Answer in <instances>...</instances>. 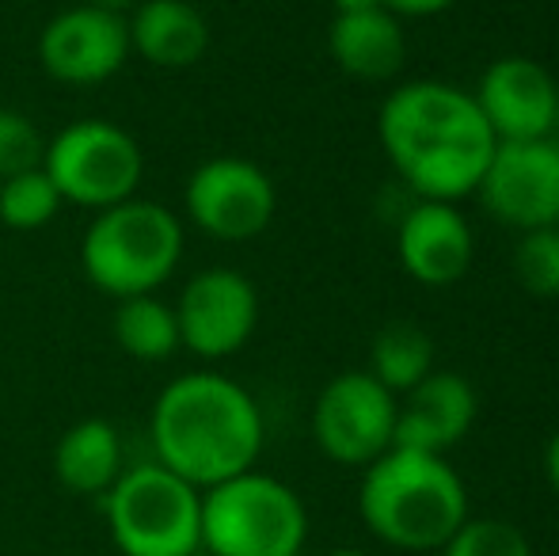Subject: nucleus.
I'll use <instances>...</instances> for the list:
<instances>
[{"label": "nucleus", "instance_id": "f257e3e1", "mask_svg": "<svg viewBox=\"0 0 559 556\" xmlns=\"http://www.w3.org/2000/svg\"><path fill=\"white\" fill-rule=\"evenodd\" d=\"M377 134L396 176L430 202H461L476 194L499 145L476 96L445 81L392 88L377 115Z\"/></svg>", "mask_w": 559, "mask_h": 556}, {"label": "nucleus", "instance_id": "f03ea898", "mask_svg": "<svg viewBox=\"0 0 559 556\" xmlns=\"http://www.w3.org/2000/svg\"><path fill=\"white\" fill-rule=\"evenodd\" d=\"M148 438L164 469L206 492L255 469L263 412L240 381L217 370H191L156 393Z\"/></svg>", "mask_w": 559, "mask_h": 556}, {"label": "nucleus", "instance_id": "7ed1b4c3", "mask_svg": "<svg viewBox=\"0 0 559 556\" xmlns=\"http://www.w3.org/2000/svg\"><path fill=\"white\" fill-rule=\"evenodd\" d=\"M358 511L377 542L404 553H435L468 519V492L445 458L392 446L366 465Z\"/></svg>", "mask_w": 559, "mask_h": 556}, {"label": "nucleus", "instance_id": "20e7f679", "mask_svg": "<svg viewBox=\"0 0 559 556\" xmlns=\"http://www.w3.org/2000/svg\"><path fill=\"white\" fill-rule=\"evenodd\" d=\"M183 245V222L176 210L133 194L88 222L81 240V271L115 301L156 294L179 271Z\"/></svg>", "mask_w": 559, "mask_h": 556}, {"label": "nucleus", "instance_id": "39448f33", "mask_svg": "<svg viewBox=\"0 0 559 556\" xmlns=\"http://www.w3.org/2000/svg\"><path fill=\"white\" fill-rule=\"evenodd\" d=\"M309 511L278 476L248 473L202 492V549L214 556H301Z\"/></svg>", "mask_w": 559, "mask_h": 556}, {"label": "nucleus", "instance_id": "423d86ee", "mask_svg": "<svg viewBox=\"0 0 559 556\" xmlns=\"http://www.w3.org/2000/svg\"><path fill=\"white\" fill-rule=\"evenodd\" d=\"M122 556H194L202 549V492L160 461L126 469L104 496Z\"/></svg>", "mask_w": 559, "mask_h": 556}, {"label": "nucleus", "instance_id": "0eeeda50", "mask_svg": "<svg viewBox=\"0 0 559 556\" xmlns=\"http://www.w3.org/2000/svg\"><path fill=\"white\" fill-rule=\"evenodd\" d=\"M43 171L53 179L61 202L99 214L138 194L145 176V153L138 138L118 122L81 119L46 141Z\"/></svg>", "mask_w": 559, "mask_h": 556}, {"label": "nucleus", "instance_id": "6e6552de", "mask_svg": "<svg viewBox=\"0 0 559 556\" xmlns=\"http://www.w3.org/2000/svg\"><path fill=\"white\" fill-rule=\"evenodd\" d=\"M400 401L369 370H346L312 404V438L335 465L366 469L396 446Z\"/></svg>", "mask_w": 559, "mask_h": 556}, {"label": "nucleus", "instance_id": "1a4fd4ad", "mask_svg": "<svg viewBox=\"0 0 559 556\" xmlns=\"http://www.w3.org/2000/svg\"><path fill=\"white\" fill-rule=\"evenodd\" d=\"M187 222L225 245H243L266 233L278 210L274 179L243 156H214L191 171L183 187Z\"/></svg>", "mask_w": 559, "mask_h": 556}, {"label": "nucleus", "instance_id": "9d476101", "mask_svg": "<svg viewBox=\"0 0 559 556\" xmlns=\"http://www.w3.org/2000/svg\"><path fill=\"white\" fill-rule=\"evenodd\" d=\"M476 194L495 222L518 233L559 225V134L499 141Z\"/></svg>", "mask_w": 559, "mask_h": 556}, {"label": "nucleus", "instance_id": "9b49d317", "mask_svg": "<svg viewBox=\"0 0 559 556\" xmlns=\"http://www.w3.org/2000/svg\"><path fill=\"white\" fill-rule=\"evenodd\" d=\"M179 320V347L199 358H228L248 347L259 324V289L233 268H206L187 279L179 301L171 305Z\"/></svg>", "mask_w": 559, "mask_h": 556}, {"label": "nucleus", "instance_id": "f8f14e48", "mask_svg": "<svg viewBox=\"0 0 559 556\" xmlns=\"http://www.w3.org/2000/svg\"><path fill=\"white\" fill-rule=\"evenodd\" d=\"M126 58H130L126 15H115L88 0L50 15L38 35V61L46 76L66 88H96L111 81Z\"/></svg>", "mask_w": 559, "mask_h": 556}, {"label": "nucleus", "instance_id": "ddd939ff", "mask_svg": "<svg viewBox=\"0 0 559 556\" xmlns=\"http://www.w3.org/2000/svg\"><path fill=\"white\" fill-rule=\"evenodd\" d=\"M472 96L495 141H533L556 134L559 84L545 66H537L525 54H507L491 61Z\"/></svg>", "mask_w": 559, "mask_h": 556}, {"label": "nucleus", "instance_id": "4468645a", "mask_svg": "<svg viewBox=\"0 0 559 556\" xmlns=\"http://www.w3.org/2000/svg\"><path fill=\"white\" fill-rule=\"evenodd\" d=\"M400 268L423 286H453L472 271L476 237L456 202L419 199L396 233Z\"/></svg>", "mask_w": 559, "mask_h": 556}, {"label": "nucleus", "instance_id": "2eb2a0df", "mask_svg": "<svg viewBox=\"0 0 559 556\" xmlns=\"http://www.w3.org/2000/svg\"><path fill=\"white\" fill-rule=\"evenodd\" d=\"M476 412V386L453 370H435L412 393H404L396 412V446L445 458V450H453L472 430Z\"/></svg>", "mask_w": 559, "mask_h": 556}, {"label": "nucleus", "instance_id": "dca6fc26", "mask_svg": "<svg viewBox=\"0 0 559 556\" xmlns=\"http://www.w3.org/2000/svg\"><path fill=\"white\" fill-rule=\"evenodd\" d=\"M328 50L354 81H392L404 69L407 35L400 27V15L373 4L358 12H335L328 27Z\"/></svg>", "mask_w": 559, "mask_h": 556}, {"label": "nucleus", "instance_id": "f3484780", "mask_svg": "<svg viewBox=\"0 0 559 556\" xmlns=\"http://www.w3.org/2000/svg\"><path fill=\"white\" fill-rule=\"evenodd\" d=\"M126 27L130 54L156 69H191L210 50V23L191 0H141Z\"/></svg>", "mask_w": 559, "mask_h": 556}, {"label": "nucleus", "instance_id": "a211bd4d", "mask_svg": "<svg viewBox=\"0 0 559 556\" xmlns=\"http://www.w3.org/2000/svg\"><path fill=\"white\" fill-rule=\"evenodd\" d=\"M122 473V435L111 419L73 423L53 446V476L76 496H107Z\"/></svg>", "mask_w": 559, "mask_h": 556}, {"label": "nucleus", "instance_id": "6ab92c4d", "mask_svg": "<svg viewBox=\"0 0 559 556\" xmlns=\"http://www.w3.org/2000/svg\"><path fill=\"white\" fill-rule=\"evenodd\" d=\"M115 343L138 363H164L179 351V320L168 301L156 294L126 297L111 317Z\"/></svg>", "mask_w": 559, "mask_h": 556}, {"label": "nucleus", "instance_id": "aec40b11", "mask_svg": "<svg viewBox=\"0 0 559 556\" xmlns=\"http://www.w3.org/2000/svg\"><path fill=\"white\" fill-rule=\"evenodd\" d=\"M369 374L396 393H412L423 378L435 374V343L412 320H396V324H384L373 335V347H369Z\"/></svg>", "mask_w": 559, "mask_h": 556}, {"label": "nucleus", "instance_id": "412c9836", "mask_svg": "<svg viewBox=\"0 0 559 556\" xmlns=\"http://www.w3.org/2000/svg\"><path fill=\"white\" fill-rule=\"evenodd\" d=\"M66 206L53 187V179L43 168L20 171L12 179H0V222L15 233H35L58 217V210Z\"/></svg>", "mask_w": 559, "mask_h": 556}, {"label": "nucleus", "instance_id": "4be33fe9", "mask_svg": "<svg viewBox=\"0 0 559 556\" xmlns=\"http://www.w3.org/2000/svg\"><path fill=\"white\" fill-rule=\"evenodd\" d=\"M510 268H514L518 286L530 297H540V301L559 297V225L518 233Z\"/></svg>", "mask_w": 559, "mask_h": 556}, {"label": "nucleus", "instance_id": "5701e85b", "mask_svg": "<svg viewBox=\"0 0 559 556\" xmlns=\"http://www.w3.org/2000/svg\"><path fill=\"white\" fill-rule=\"evenodd\" d=\"M442 556H533L530 537L507 519H464L442 545Z\"/></svg>", "mask_w": 559, "mask_h": 556}, {"label": "nucleus", "instance_id": "b1692460", "mask_svg": "<svg viewBox=\"0 0 559 556\" xmlns=\"http://www.w3.org/2000/svg\"><path fill=\"white\" fill-rule=\"evenodd\" d=\"M43 156H46V138L35 127V119H27L15 107H0V179L43 168Z\"/></svg>", "mask_w": 559, "mask_h": 556}, {"label": "nucleus", "instance_id": "393cba45", "mask_svg": "<svg viewBox=\"0 0 559 556\" xmlns=\"http://www.w3.org/2000/svg\"><path fill=\"white\" fill-rule=\"evenodd\" d=\"M449 4H456V0H381V8H389L392 15H438L445 12Z\"/></svg>", "mask_w": 559, "mask_h": 556}, {"label": "nucleus", "instance_id": "a878e982", "mask_svg": "<svg viewBox=\"0 0 559 556\" xmlns=\"http://www.w3.org/2000/svg\"><path fill=\"white\" fill-rule=\"evenodd\" d=\"M545 476H548V484H552V492L559 496V430L548 438V446H545Z\"/></svg>", "mask_w": 559, "mask_h": 556}, {"label": "nucleus", "instance_id": "bb28decb", "mask_svg": "<svg viewBox=\"0 0 559 556\" xmlns=\"http://www.w3.org/2000/svg\"><path fill=\"white\" fill-rule=\"evenodd\" d=\"M88 4H96V8H107V12H115V15H130L133 8L141 4V0H88Z\"/></svg>", "mask_w": 559, "mask_h": 556}, {"label": "nucleus", "instance_id": "cd10ccee", "mask_svg": "<svg viewBox=\"0 0 559 556\" xmlns=\"http://www.w3.org/2000/svg\"><path fill=\"white\" fill-rule=\"evenodd\" d=\"M335 12H358V8H373L381 4V0H332Z\"/></svg>", "mask_w": 559, "mask_h": 556}, {"label": "nucleus", "instance_id": "c85d7f7f", "mask_svg": "<svg viewBox=\"0 0 559 556\" xmlns=\"http://www.w3.org/2000/svg\"><path fill=\"white\" fill-rule=\"evenodd\" d=\"M324 556H369V553H361V549H332V553H324Z\"/></svg>", "mask_w": 559, "mask_h": 556}]
</instances>
